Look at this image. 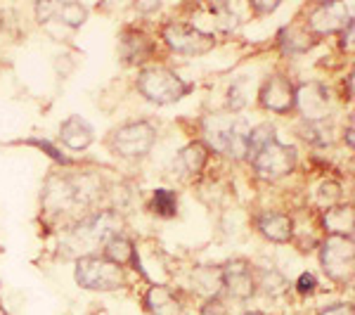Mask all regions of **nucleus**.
Instances as JSON below:
<instances>
[{
	"label": "nucleus",
	"instance_id": "obj_22",
	"mask_svg": "<svg viewBox=\"0 0 355 315\" xmlns=\"http://www.w3.org/2000/svg\"><path fill=\"white\" fill-rule=\"evenodd\" d=\"M206 162H209V147L202 140H194L187 147H182L180 157H178V164L187 176H199L204 171Z\"/></svg>",
	"mask_w": 355,
	"mask_h": 315
},
{
	"label": "nucleus",
	"instance_id": "obj_17",
	"mask_svg": "<svg viewBox=\"0 0 355 315\" xmlns=\"http://www.w3.org/2000/svg\"><path fill=\"white\" fill-rule=\"evenodd\" d=\"M93 137H95L93 126L81 117H69L67 121L60 126V140L73 152H81L85 147H90Z\"/></svg>",
	"mask_w": 355,
	"mask_h": 315
},
{
	"label": "nucleus",
	"instance_id": "obj_24",
	"mask_svg": "<svg viewBox=\"0 0 355 315\" xmlns=\"http://www.w3.org/2000/svg\"><path fill=\"white\" fill-rule=\"evenodd\" d=\"M150 209L157 216H162V219H173L178 214V194L173 190L159 187V190H154V194H152Z\"/></svg>",
	"mask_w": 355,
	"mask_h": 315
},
{
	"label": "nucleus",
	"instance_id": "obj_1",
	"mask_svg": "<svg viewBox=\"0 0 355 315\" xmlns=\"http://www.w3.org/2000/svg\"><path fill=\"white\" fill-rule=\"evenodd\" d=\"M102 197V178L95 173L60 176L45 182L43 204L48 211H71L76 206H93Z\"/></svg>",
	"mask_w": 355,
	"mask_h": 315
},
{
	"label": "nucleus",
	"instance_id": "obj_37",
	"mask_svg": "<svg viewBox=\"0 0 355 315\" xmlns=\"http://www.w3.org/2000/svg\"><path fill=\"white\" fill-rule=\"evenodd\" d=\"M244 315H268V313H263V311H251V313H244Z\"/></svg>",
	"mask_w": 355,
	"mask_h": 315
},
{
	"label": "nucleus",
	"instance_id": "obj_25",
	"mask_svg": "<svg viewBox=\"0 0 355 315\" xmlns=\"http://www.w3.org/2000/svg\"><path fill=\"white\" fill-rule=\"evenodd\" d=\"M275 140V126L272 124H259L256 128L249 130V140H246V159H251L261 147Z\"/></svg>",
	"mask_w": 355,
	"mask_h": 315
},
{
	"label": "nucleus",
	"instance_id": "obj_28",
	"mask_svg": "<svg viewBox=\"0 0 355 315\" xmlns=\"http://www.w3.org/2000/svg\"><path fill=\"white\" fill-rule=\"evenodd\" d=\"M320 202L324 206H334V204H341V185L334 180H327L322 182V187H320Z\"/></svg>",
	"mask_w": 355,
	"mask_h": 315
},
{
	"label": "nucleus",
	"instance_id": "obj_27",
	"mask_svg": "<svg viewBox=\"0 0 355 315\" xmlns=\"http://www.w3.org/2000/svg\"><path fill=\"white\" fill-rule=\"evenodd\" d=\"M324 121H306V126L301 128V135L306 137L313 145H327L329 142V128H322Z\"/></svg>",
	"mask_w": 355,
	"mask_h": 315
},
{
	"label": "nucleus",
	"instance_id": "obj_18",
	"mask_svg": "<svg viewBox=\"0 0 355 315\" xmlns=\"http://www.w3.org/2000/svg\"><path fill=\"white\" fill-rule=\"evenodd\" d=\"M105 259H110L112 263H116V266H133V268H140V256H137V247L133 239H128L125 235H114L105 242Z\"/></svg>",
	"mask_w": 355,
	"mask_h": 315
},
{
	"label": "nucleus",
	"instance_id": "obj_4",
	"mask_svg": "<svg viewBox=\"0 0 355 315\" xmlns=\"http://www.w3.org/2000/svg\"><path fill=\"white\" fill-rule=\"evenodd\" d=\"M190 88L192 85L182 81L173 69L162 65L145 67L137 74V90L145 100L154 102V105H171V102L182 100L190 93Z\"/></svg>",
	"mask_w": 355,
	"mask_h": 315
},
{
	"label": "nucleus",
	"instance_id": "obj_5",
	"mask_svg": "<svg viewBox=\"0 0 355 315\" xmlns=\"http://www.w3.org/2000/svg\"><path fill=\"white\" fill-rule=\"evenodd\" d=\"M76 282L83 289L116 291L125 287V271L105 256L88 254L76 259Z\"/></svg>",
	"mask_w": 355,
	"mask_h": 315
},
{
	"label": "nucleus",
	"instance_id": "obj_8",
	"mask_svg": "<svg viewBox=\"0 0 355 315\" xmlns=\"http://www.w3.org/2000/svg\"><path fill=\"white\" fill-rule=\"evenodd\" d=\"M249 162L254 164L256 173H259L263 180H279L296 169V150L289 145H282V142L275 137L266 147H261Z\"/></svg>",
	"mask_w": 355,
	"mask_h": 315
},
{
	"label": "nucleus",
	"instance_id": "obj_19",
	"mask_svg": "<svg viewBox=\"0 0 355 315\" xmlns=\"http://www.w3.org/2000/svg\"><path fill=\"white\" fill-rule=\"evenodd\" d=\"M322 225L327 235H339V237L353 239V206L351 204H334L324 209Z\"/></svg>",
	"mask_w": 355,
	"mask_h": 315
},
{
	"label": "nucleus",
	"instance_id": "obj_38",
	"mask_svg": "<svg viewBox=\"0 0 355 315\" xmlns=\"http://www.w3.org/2000/svg\"><path fill=\"white\" fill-rule=\"evenodd\" d=\"M0 315H5V311H3V306H0Z\"/></svg>",
	"mask_w": 355,
	"mask_h": 315
},
{
	"label": "nucleus",
	"instance_id": "obj_23",
	"mask_svg": "<svg viewBox=\"0 0 355 315\" xmlns=\"http://www.w3.org/2000/svg\"><path fill=\"white\" fill-rule=\"evenodd\" d=\"M53 19H60L62 24L78 28L88 19V10H85L81 3H55Z\"/></svg>",
	"mask_w": 355,
	"mask_h": 315
},
{
	"label": "nucleus",
	"instance_id": "obj_29",
	"mask_svg": "<svg viewBox=\"0 0 355 315\" xmlns=\"http://www.w3.org/2000/svg\"><path fill=\"white\" fill-rule=\"evenodd\" d=\"M244 83H246V81H237V83H232V85H230V90H227V102H230L232 112L244 110L246 102H249V97L244 95Z\"/></svg>",
	"mask_w": 355,
	"mask_h": 315
},
{
	"label": "nucleus",
	"instance_id": "obj_32",
	"mask_svg": "<svg viewBox=\"0 0 355 315\" xmlns=\"http://www.w3.org/2000/svg\"><path fill=\"white\" fill-rule=\"evenodd\" d=\"M202 315H227V311L223 306V301L216 296V299H206V303L202 306Z\"/></svg>",
	"mask_w": 355,
	"mask_h": 315
},
{
	"label": "nucleus",
	"instance_id": "obj_34",
	"mask_svg": "<svg viewBox=\"0 0 355 315\" xmlns=\"http://www.w3.org/2000/svg\"><path fill=\"white\" fill-rule=\"evenodd\" d=\"M277 8H279V3H259V0H251V10L261 15L272 12V10H277Z\"/></svg>",
	"mask_w": 355,
	"mask_h": 315
},
{
	"label": "nucleus",
	"instance_id": "obj_11",
	"mask_svg": "<svg viewBox=\"0 0 355 315\" xmlns=\"http://www.w3.org/2000/svg\"><path fill=\"white\" fill-rule=\"evenodd\" d=\"M220 275H223V289H227V294L237 301H249L256 294V289H259V284H256V271L244 259L227 261L220 268Z\"/></svg>",
	"mask_w": 355,
	"mask_h": 315
},
{
	"label": "nucleus",
	"instance_id": "obj_13",
	"mask_svg": "<svg viewBox=\"0 0 355 315\" xmlns=\"http://www.w3.org/2000/svg\"><path fill=\"white\" fill-rule=\"evenodd\" d=\"M294 110L303 114L306 121H324L329 112V90L318 81H308L296 88Z\"/></svg>",
	"mask_w": 355,
	"mask_h": 315
},
{
	"label": "nucleus",
	"instance_id": "obj_3",
	"mask_svg": "<svg viewBox=\"0 0 355 315\" xmlns=\"http://www.w3.org/2000/svg\"><path fill=\"white\" fill-rule=\"evenodd\" d=\"M121 228H123V219L116 211L112 209L97 211V214L85 216L83 221H78L69 230L62 247H67V254L88 256V251L97 249L100 244L105 247V242L114 237V235H121Z\"/></svg>",
	"mask_w": 355,
	"mask_h": 315
},
{
	"label": "nucleus",
	"instance_id": "obj_33",
	"mask_svg": "<svg viewBox=\"0 0 355 315\" xmlns=\"http://www.w3.org/2000/svg\"><path fill=\"white\" fill-rule=\"evenodd\" d=\"M341 48L348 50V53L353 50V22L341 31Z\"/></svg>",
	"mask_w": 355,
	"mask_h": 315
},
{
	"label": "nucleus",
	"instance_id": "obj_35",
	"mask_svg": "<svg viewBox=\"0 0 355 315\" xmlns=\"http://www.w3.org/2000/svg\"><path fill=\"white\" fill-rule=\"evenodd\" d=\"M135 8L140 10V12H152V10L162 8V3H159V0H157V3H135Z\"/></svg>",
	"mask_w": 355,
	"mask_h": 315
},
{
	"label": "nucleus",
	"instance_id": "obj_14",
	"mask_svg": "<svg viewBox=\"0 0 355 315\" xmlns=\"http://www.w3.org/2000/svg\"><path fill=\"white\" fill-rule=\"evenodd\" d=\"M119 55L125 65H145L154 55V41L142 28H123L119 36Z\"/></svg>",
	"mask_w": 355,
	"mask_h": 315
},
{
	"label": "nucleus",
	"instance_id": "obj_15",
	"mask_svg": "<svg viewBox=\"0 0 355 315\" xmlns=\"http://www.w3.org/2000/svg\"><path fill=\"white\" fill-rule=\"evenodd\" d=\"M145 308L152 315H185V303L166 284H152L145 294Z\"/></svg>",
	"mask_w": 355,
	"mask_h": 315
},
{
	"label": "nucleus",
	"instance_id": "obj_6",
	"mask_svg": "<svg viewBox=\"0 0 355 315\" xmlns=\"http://www.w3.org/2000/svg\"><path fill=\"white\" fill-rule=\"evenodd\" d=\"M157 142V128L150 121H130L119 126L110 137L114 154L123 159H142L152 152Z\"/></svg>",
	"mask_w": 355,
	"mask_h": 315
},
{
	"label": "nucleus",
	"instance_id": "obj_9",
	"mask_svg": "<svg viewBox=\"0 0 355 315\" xmlns=\"http://www.w3.org/2000/svg\"><path fill=\"white\" fill-rule=\"evenodd\" d=\"M162 38L171 50L180 55H206L209 50H214L216 38L209 33L199 31L192 24H182V22H166L162 26Z\"/></svg>",
	"mask_w": 355,
	"mask_h": 315
},
{
	"label": "nucleus",
	"instance_id": "obj_7",
	"mask_svg": "<svg viewBox=\"0 0 355 315\" xmlns=\"http://www.w3.org/2000/svg\"><path fill=\"white\" fill-rule=\"evenodd\" d=\"M320 263L329 280L339 284H346L353 280L355 266V249L351 237H339V235H327L320 247Z\"/></svg>",
	"mask_w": 355,
	"mask_h": 315
},
{
	"label": "nucleus",
	"instance_id": "obj_20",
	"mask_svg": "<svg viewBox=\"0 0 355 315\" xmlns=\"http://www.w3.org/2000/svg\"><path fill=\"white\" fill-rule=\"evenodd\" d=\"M192 289L204 299H216L223 291V275L220 268L216 266H202L192 273Z\"/></svg>",
	"mask_w": 355,
	"mask_h": 315
},
{
	"label": "nucleus",
	"instance_id": "obj_26",
	"mask_svg": "<svg viewBox=\"0 0 355 315\" xmlns=\"http://www.w3.org/2000/svg\"><path fill=\"white\" fill-rule=\"evenodd\" d=\"M256 284H261V289L270 296H279L284 289H287V280L282 278V273L279 271H275V268L256 273Z\"/></svg>",
	"mask_w": 355,
	"mask_h": 315
},
{
	"label": "nucleus",
	"instance_id": "obj_16",
	"mask_svg": "<svg viewBox=\"0 0 355 315\" xmlns=\"http://www.w3.org/2000/svg\"><path fill=\"white\" fill-rule=\"evenodd\" d=\"M256 228L261 230L263 237L277 244H284L294 237V221H291V216L282 214V211H266V214H261L259 221H256Z\"/></svg>",
	"mask_w": 355,
	"mask_h": 315
},
{
	"label": "nucleus",
	"instance_id": "obj_12",
	"mask_svg": "<svg viewBox=\"0 0 355 315\" xmlns=\"http://www.w3.org/2000/svg\"><path fill=\"white\" fill-rule=\"evenodd\" d=\"M351 22L353 19L343 3H322L308 15L306 28L313 36H329V33L343 31Z\"/></svg>",
	"mask_w": 355,
	"mask_h": 315
},
{
	"label": "nucleus",
	"instance_id": "obj_36",
	"mask_svg": "<svg viewBox=\"0 0 355 315\" xmlns=\"http://www.w3.org/2000/svg\"><path fill=\"white\" fill-rule=\"evenodd\" d=\"M343 137H346V142H348V147L353 150V121L348 124V128L343 130Z\"/></svg>",
	"mask_w": 355,
	"mask_h": 315
},
{
	"label": "nucleus",
	"instance_id": "obj_31",
	"mask_svg": "<svg viewBox=\"0 0 355 315\" xmlns=\"http://www.w3.org/2000/svg\"><path fill=\"white\" fill-rule=\"evenodd\" d=\"M320 315H355V311H353V303L341 301V303H331V306L322 308Z\"/></svg>",
	"mask_w": 355,
	"mask_h": 315
},
{
	"label": "nucleus",
	"instance_id": "obj_21",
	"mask_svg": "<svg viewBox=\"0 0 355 315\" xmlns=\"http://www.w3.org/2000/svg\"><path fill=\"white\" fill-rule=\"evenodd\" d=\"M279 45H282V50L287 55H301V53H308L315 45V36L306 26L291 24L279 31Z\"/></svg>",
	"mask_w": 355,
	"mask_h": 315
},
{
	"label": "nucleus",
	"instance_id": "obj_2",
	"mask_svg": "<svg viewBox=\"0 0 355 315\" xmlns=\"http://www.w3.org/2000/svg\"><path fill=\"white\" fill-rule=\"evenodd\" d=\"M251 126L242 117L234 114H209L202 119L204 145L230 159H246V140H249Z\"/></svg>",
	"mask_w": 355,
	"mask_h": 315
},
{
	"label": "nucleus",
	"instance_id": "obj_30",
	"mask_svg": "<svg viewBox=\"0 0 355 315\" xmlns=\"http://www.w3.org/2000/svg\"><path fill=\"white\" fill-rule=\"evenodd\" d=\"M296 289H299V294H313L315 289H318V280H315L313 273H303L299 280H296Z\"/></svg>",
	"mask_w": 355,
	"mask_h": 315
},
{
	"label": "nucleus",
	"instance_id": "obj_10",
	"mask_svg": "<svg viewBox=\"0 0 355 315\" xmlns=\"http://www.w3.org/2000/svg\"><path fill=\"white\" fill-rule=\"evenodd\" d=\"M259 100H261L263 110L287 117V114L294 112L296 88L287 76H282V74H272V76H268L266 81H263L261 90H259Z\"/></svg>",
	"mask_w": 355,
	"mask_h": 315
}]
</instances>
